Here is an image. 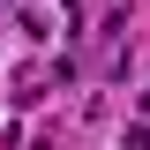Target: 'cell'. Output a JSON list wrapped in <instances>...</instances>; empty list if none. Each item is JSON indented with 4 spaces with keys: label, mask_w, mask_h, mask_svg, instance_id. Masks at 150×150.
Returning a JSON list of instances; mask_svg holds the SVG:
<instances>
[{
    "label": "cell",
    "mask_w": 150,
    "mask_h": 150,
    "mask_svg": "<svg viewBox=\"0 0 150 150\" xmlns=\"http://www.w3.org/2000/svg\"><path fill=\"white\" fill-rule=\"evenodd\" d=\"M135 150H150V128H143V135H135Z\"/></svg>",
    "instance_id": "obj_1"
}]
</instances>
